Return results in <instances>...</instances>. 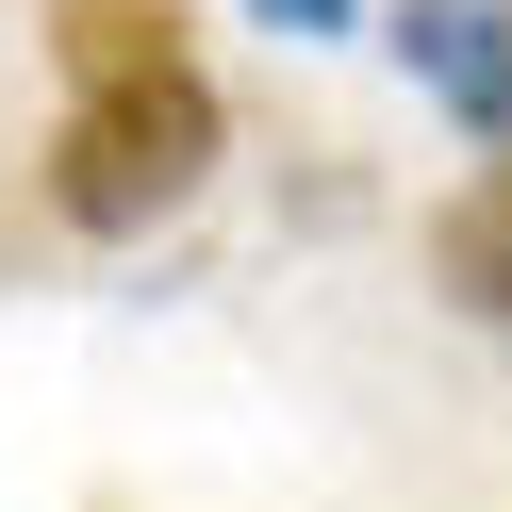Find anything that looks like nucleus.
Instances as JSON below:
<instances>
[{"instance_id":"nucleus-4","label":"nucleus","mask_w":512,"mask_h":512,"mask_svg":"<svg viewBox=\"0 0 512 512\" xmlns=\"http://www.w3.org/2000/svg\"><path fill=\"white\" fill-rule=\"evenodd\" d=\"M430 281H446V314L512 331V166H479L463 199H430Z\"/></svg>"},{"instance_id":"nucleus-3","label":"nucleus","mask_w":512,"mask_h":512,"mask_svg":"<svg viewBox=\"0 0 512 512\" xmlns=\"http://www.w3.org/2000/svg\"><path fill=\"white\" fill-rule=\"evenodd\" d=\"M34 34H50V83H67V100H149V83H199L182 0H34Z\"/></svg>"},{"instance_id":"nucleus-1","label":"nucleus","mask_w":512,"mask_h":512,"mask_svg":"<svg viewBox=\"0 0 512 512\" xmlns=\"http://www.w3.org/2000/svg\"><path fill=\"white\" fill-rule=\"evenodd\" d=\"M215 149H232L215 83H149V100H67L34 182H50V215H67L83 248H133V232H166V215L215 182Z\"/></svg>"},{"instance_id":"nucleus-2","label":"nucleus","mask_w":512,"mask_h":512,"mask_svg":"<svg viewBox=\"0 0 512 512\" xmlns=\"http://www.w3.org/2000/svg\"><path fill=\"white\" fill-rule=\"evenodd\" d=\"M397 67L479 133V166H512V0H380Z\"/></svg>"}]
</instances>
